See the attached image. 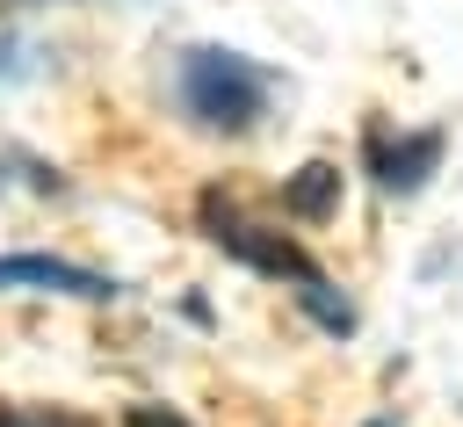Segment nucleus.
Wrapping results in <instances>:
<instances>
[{
	"mask_svg": "<svg viewBox=\"0 0 463 427\" xmlns=\"http://www.w3.org/2000/svg\"><path fill=\"white\" fill-rule=\"evenodd\" d=\"M174 94H181L188 123L239 138V130H253V123H260V109H268L275 80H268V65H253L246 51H217V43H203V51H181Z\"/></svg>",
	"mask_w": 463,
	"mask_h": 427,
	"instance_id": "1",
	"label": "nucleus"
},
{
	"mask_svg": "<svg viewBox=\"0 0 463 427\" xmlns=\"http://www.w3.org/2000/svg\"><path fill=\"white\" fill-rule=\"evenodd\" d=\"M0 297H80V304H109L116 282L80 268V261H51V253H0Z\"/></svg>",
	"mask_w": 463,
	"mask_h": 427,
	"instance_id": "2",
	"label": "nucleus"
},
{
	"mask_svg": "<svg viewBox=\"0 0 463 427\" xmlns=\"http://www.w3.org/2000/svg\"><path fill=\"white\" fill-rule=\"evenodd\" d=\"M203 217H210V239H217L224 253H239L246 268H260V275H289V282H311V275H318V268H311V261H304V253H297L282 232L246 224L232 203H217V195H210V203H203Z\"/></svg>",
	"mask_w": 463,
	"mask_h": 427,
	"instance_id": "3",
	"label": "nucleus"
},
{
	"mask_svg": "<svg viewBox=\"0 0 463 427\" xmlns=\"http://www.w3.org/2000/svg\"><path fill=\"white\" fill-rule=\"evenodd\" d=\"M441 166V130H369V174L383 195H412Z\"/></svg>",
	"mask_w": 463,
	"mask_h": 427,
	"instance_id": "4",
	"label": "nucleus"
},
{
	"mask_svg": "<svg viewBox=\"0 0 463 427\" xmlns=\"http://www.w3.org/2000/svg\"><path fill=\"white\" fill-rule=\"evenodd\" d=\"M282 210H289V217H304V224L333 217V210H340V166H326V159L297 166V181L282 188Z\"/></svg>",
	"mask_w": 463,
	"mask_h": 427,
	"instance_id": "5",
	"label": "nucleus"
},
{
	"mask_svg": "<svg viewBox=\"0 0 463 427\" xmlns=\"http://www.w3.org/2000/svg\"><path fill=\"white\" fill-rule=\"evenodd\" d=\"M0 427H94V420L65 405H0Z\"/></svg>",
	"mask_w": 463,
	"mask_h": 427,
	"instance_id": "6",
	"label": "nucleus"
},
{
	"mask_svg": "<svg viewBox=\"0 0 463 427\" xmlns=\"http://www.w3.org/2000/svg\"><path fill=\"white\" fill-rule=\"evenodd\" d=\"M123 427H188V420H181L174 405H130V413H123Z\"/></svg>",
	"mask_w": 463,
	"mask_h": 427,
	"instance_id": "7",
	"label": "nucleus"
}]
</instances>
